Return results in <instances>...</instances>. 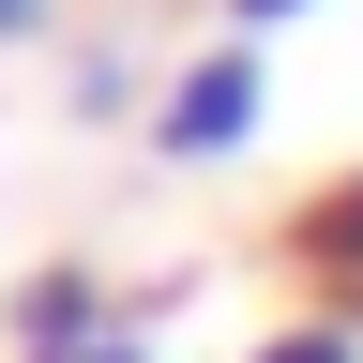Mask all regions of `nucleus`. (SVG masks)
Masks as SVG:
<instances>
[{"label": "nucleus", "mask_w": 363, "mask_h": 363, "mask_svg": "<svg viewBox=\"0 0 363 363\" xmlns=\"http://www.w3.org/2000/svg\"><path fill=\"white\" fill-rule=\"evenodd\" d=\"M121 318H136V303L106 288V272L61 257V272H30V288H16V318H0V333H16V363H76V348H106Z\"/></svg>", "instance_id": "2"}, {"label": "nucleus", "mask_w": 363, "mask_h": 363, "mask_svg": "<svg viewBox=\"0 0 363 363\" xmlns=\"http://www.w3.org/2000/svg\"><path fill=\"white\" fill-rule=\"evenodd\" d=\"M257 121H272V45H242V30H212L197 61H167V91H152V152L167 167H242Z\"/></svg>", "instance_id": "1"}, {"label": "nucleus", "mask_w": 363, "mask_h": 363, "mask_svg": "<svg viewBox=\"0 0 363 363\" xmlns=\"http://www.w3.org/2000/svg\"><path fill=\"white\" fill-rule=\"evenodd\" d=\"M61 30V0H0V45H45Z\"/></svg>", "instance_id": "7"}, {"label": "nucleus", "mask_w": 363, "mask_h": 363, "mask_svg": "<svg viewBox=\"0 0 363 363\" xmlns=\"http://www.w3.org/2000/svg\"><path fill=\"white\" fill-rule=\"evenodd\" d=\"M288 272H303V303L363 318V167H348V182H318V197L288 212Z\"/></svg>", "instance_id": "3"}, {"label": "nucleus", "mask_w": 363, "mask_h": 363, "mask_svg": "<svg viewBox=\"0 0 363 363\" xmlns=\"http://www.w3.org/2000/svg\"><path fill=\"white\" fill-rule=\"evenodd\" d=\"M167 76H136V45H76V121H152Z\"/></svg>", "instance_id": "4"}, {"label": "nucleus", "mask_w": 363, "mask_h": 363, "mask_svg": "<svg viewBox=\"0 0 363 363\" xmlns=\"http://www.w3.org/2000/svg\"><path fill=\"white\" fill-rule=\"evenodd\" d=\"M212 16H227V30H242V45H272V30H303V16H318V0H212Z\"/></svg>", "instance_id": "6"}, {"label": "nucleus", "mask_w": 363, "mask_h": 363, "mask_svg": "<svg viewBox=\"0 0 363 363\" xmlns=\"http://www.w3.org/2000/svg\"><path fill=\"white\" fill-rule=\"evenodd\" d=\"M242 363H363V318H333V303H288V318H272Z\"/></svg>", "instance_id": "5"}, {"label": "nucleus", "mask_w": 363, "mask_h": 363, "mask_svg": "<svg viewBox=\"0 0 363 363\" xmlns=\"http://www.w3.org/2000/svg\"><path fill=\"white\" fill-rule=\"evenodd\" d=\"M76 363H167V348H152V333H136V318H121V333H106V348H76Z\"/></svg>", "instance_id": "8"}]
</instances>
